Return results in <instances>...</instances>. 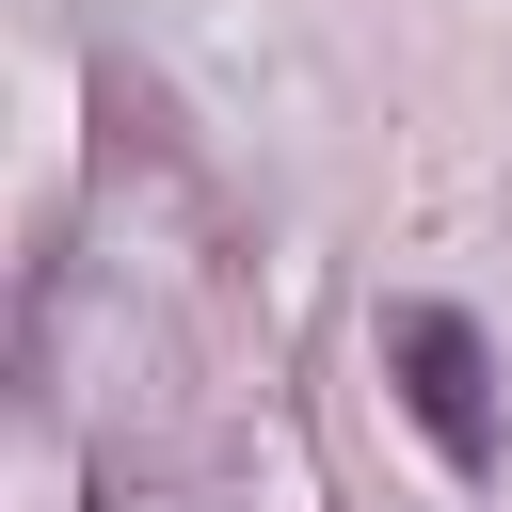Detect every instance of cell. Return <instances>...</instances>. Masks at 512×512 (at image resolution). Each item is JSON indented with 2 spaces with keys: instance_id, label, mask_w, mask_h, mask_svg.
<instances>
[{
  "instance_id": "cell-1",
  "label": "cell",
  "mask_w": 512,
  "mask_h": 512,
  "mask_svg": "<svg viewBox=\"0 0 512 512\" xmlns=\"http://www.w3.org/2000/svg\"><path fill=\"white\" fill-rule=\"evenodd\" d=\"M384 368H400V416L480 480V464H496V352H480V320H464V304H400V320H384Z\"/></svg>"
}]
</instances>
